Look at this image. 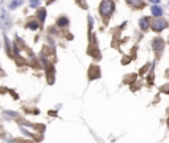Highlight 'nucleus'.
I'll list each match as a JSON object with an SVG mask.
<instances>
[{
	"mask_svg": "<svg viewBox=\"0 0 169 143\" xmlns=\"http://www.w3.org/2000/svg\"><path fill=\"white\" fill-rule=\"evenodd\" d=\"M100 13H102L103 17H110V15L114 12L115 10V5H114V1L111 0H103L102 3H100Z\"/></svg>",
	"mask_w": 169,
	"mask_h": 143,
	"instance_id": "nucleus-1",
	"label": "nucleus"
},
{
	"mask_svg": "<svg viewBox=\"0 0 169 143\" xmlns=\"http://www.w3.org/2000/svg\"><path fill=\"white\" fill-rule=\"evenodd\" d=\"M151 27H152V29L155 32H161L162 29H165L168 27V23L162 19H155V20H152Z\"/></svg>",
	"mask_w": 169,
	"mask_h": 143,
	"instance_id": "nucleus-2",
	"label": "nucleus"
},
{
	"mask_svg": "<svg viewBox=\"0 0 169 143\" xmlns=\"http://www.w3.org/2000/svg\"><path fill=\"white\" fill-rule=\"evenodd\" d=\"M152 47H153V49H155L156 52L162 50V49H164V41H162L161 39H155L153 42H152Z\"/></svg>",
	"mask_w": 169,
	"mask_h": 143,
	"instance_id": "nucleus-3",
	"label": "nucleus"
},
{
	"mask_svg": "<svg viewBox=\"0 0 169 143\" xmlns=\"http://www.w3.org/2000/svg\"><path fill=\"white\" fill-rule=\"evenodd\" d=\"M139 25H140L141 31L147 32L148 31V28H149V19L148 17H141V19L139 20Z\"/></svg>",
	"mask_w": 169,
	"mask_h": 143,
	"instance_id": "nucleus-4",
	"label": "nucleus"
},
{
	"mask_svg": "<svg viewBox=\"0 0 169 143\" xmlns=\"http://www.w3.org/2000/svg\"><path fill=\"white\" fill-rule=\"evenodd\" d=\"M151 12H152V15L156 17V19H159V17H161V16H162V13H164L161 8H160V7H156V5H155V7H152V8H151Z\"/></svg>",
	"mask_w": 169,
	"mask_h": 143,
	"instance_id": "nucleus-5",
	"label": "nucleus"
},
{
	"mask_svg": "<svg viewBox=\"0 0 169 143\" xmlns=\"http://www.w3.org/2000/svg\"><path fill=\"white\" fill-rule=\"evenodd\" d=\"M37 16H38L40 21H44L45 20V16H46V11H45V10H40L37 12Z\"/></svg>",
	"mask_w": 169,
	"mask_h": 143,
	"instance_id": "nucleus-6",
	"label": "nucleus"
},
{
	"mask_svg": "<svg viewBox=\"0 0 169 143\" xmlns=\"http://www.w3.org/2000/svg\"><path fill=\"white\" fill-rule=\"evenodd\" d=\"M27 27H28V28H30V29H37L38 28V23L37 21H29L28 24H27Z\"/></svg>",
	"mask_w": 169,
	"mask_h": 143,
	"instance_id": "nucleus-7",
	"label": "nucleus"
},
{
	"mask_svg": "<svg viewBox=\"0 0 169 143\" xmlns=\"http://www.w3.org/2000/svg\"><path fill=\"white\" fill-rule=\"evenodd\" d=\"M67 23H69V21H67L66 17H61V19L57 21V24H58L60 27H66V25H67Z\"/></svg>",
	"mask_w": 169,
	"mask_h": 143,
	"instance_id": "nucleus-8",
	"label": "nucleus"
},
{
	"mask_svg": "<svg viewBox=\"0 0 169 143\" xmlns=\"http://www.w3.org/2000/svg\"><path fill=\"white\" fill-rule=\"evenodd\" d=\"M20 4H23V1H12L11 3V8H15V7H17V5H20Z\"/></svg>",
	"mask_w": 169,
	"mask_h": 143,
	"instance_id": "nucleus-9",
	"label": "nucleus"
},
{
	"mask_svg": "<svg viewBox=\"0 0 169 143\" xmlns=\"http://www.w3.org/2000/svg\"><path fill=\"white\" fill-rule=\"evenodd\" d=\"M30 5L32 7H37V5H40V1H30Z\"/></svg>",
	"mask_w": 169,
	"mask_h": 143,
	"instance_id": "nucleus-10",
	"label": "nucleus"
}]
</instances>
